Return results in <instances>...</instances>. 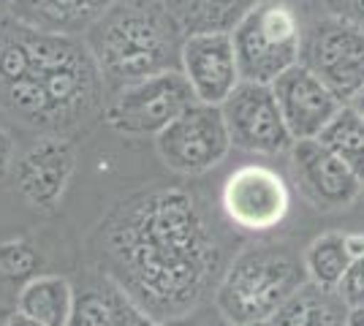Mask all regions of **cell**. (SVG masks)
<instances>
[{"instance_id": "obj_1", "label": "cell", "mask_w": 364, "mask_h": 326, "mask_svg": "<svg viewBox=\"0 0 364 326\" xmlns=\"http://www.w3.org/2000/svg\"><path fill=\"white\" fill-rule=\"evenodd\" d=\"M112 280L150 318L196 310L220 269V248L207 212L182 188L134 193L104 226Z\"/></svg>"}, {"instance_id": "obj_2", "label": "cell", "mask_w": 364, "mask_h": 326, "mask_svg": "<svg viewBox=\"0 0 364 326\" xmlns=\"http://www.w3.org/2000/svg\"><path fill=\"white\" fill-rule=\"evenodd\" d=\"M107 82L82 36L0 16V112L38 136L74 139L107 109Z\"/></svg>"}, {"instance_id": "obj_3", "label": "cell", "mask_w": 364, "mask_h": 326, "mask_svg": "<svg viewBox=\"0 0 364 326\" xmlns=\"http://www.w3.org/2000/svg\"><path fill=\"white\" fill-rule=\"evenodd\" d=\"M82 38L112 93L155 74L177 71L185 41L164 3L134 0H117Z\"/></svg>"}, {"instance_id": "obj_4", "label": "cell", "mask_w": 364, "mask_h": 326, "mask_svg": "<svg viewBox=\"0 0 364 326\" xmlns=\"http://www.w3.org/2000/svg\"><path fill=\"white\" fill-rule=\"evenodd\" d=\"M307 283L302 259L289 245L242 250L215 288V305L234 326L269 321Z\"/></svg>"}, {"instance_id": "obj_5", "label": "cell", "mask_w": 364, "mask_h": 326, "mask_svg": "<svg viewBox=\"0 0 364 326\" xmlns=\"http://www.w3.org/2000/svg\"><path fill=\"white\" fill-rule=\"evenodd\" d=\"M302 22L289 0H261L231 31L242 82L272 85L302 60Z\"/></svg>"}, {"instance_id": "obj_6", "label": "cell", "mask_w": 364, "mask_h": 326, "mask_svg": "<svg viewBox=\"0 0 364 326\" xmlns=\"http://www.w3.org/2000/svg\"><path fill=\"white\" fill-rule=\"evenodd\" d=\"M193 104L196 95L177 68L114 90L104 109V120L122 136H161Z\"/></svg>"}, {"instance_id": "obj_7", "label": "cell", "mask_w": 364, "mask_h": 326, "mask_svg": "<svg viewBox=\"0 0 364 326\" xmlns=\"http://www.w3.org/2000/svg\"><path fill=\"white\" fill-rule=\"evenodd\" d=\"M299 63L343 104H350L364 90V28L332 14L310 22Z\"/></svg>"}, {"instance_id": "obj_8", "label": "cell", "mask_w": 364, "mask_h": 326, "mask_svg": "<svg viewBox=\"0 0 364 326\" xmlns=\"http://www.w3.org/2000/svg\"><path fill=\"white\" fill-rule=\"evenodd\" d=\"M155 150L161 161L177 174L196 177L215 169L231 150V136L220 107L196 101L161 136H155Z\"/></svg>"}, {"instance_id": "obj_9", "label": "cell", "mask_w": 364, "mask_h": 326, "mask_svg": "<svg viewBox=\"0 0 364 326\" xmlns=\"http://www.w3.org/2000/svg\"><path fill=\"white\" fill-rule=\"evenodd\" d=\"M220 207L237 229L253 234L269 232L289 215L291 185L277 169L245 163L226 177Z\"/></svg>"}, {"instance_id": "obj_10", "label": "cell", "mask_w": 364, "mask_h": 326, "mask_svg": "<svg viewBox=\"0 0 364 326\" xmlns=\"http://www.w3.org/2000/svg\"><path fill=\"white\" fill-rule=\"evenodd\" d=\"M226 120L231 147L256 153V156H280L291 153L294 136L283 123L274 93L269 85L242 82L220 107Z\"/></svg>"}, {"instance_id": "obj_11", "label": "cell", "mask_w": 364, "mask_h": 326, "mask_svg": "<svg viewBox=\"0 0 364 326\" xmlns=\"http://www.w3.org/2000/svg\"><path fill=\"white\" fill-rule=\"evenodd\" d=\"M291 174L302 199L318 212L346 210L362 196V180L318 139L294 141Z\"/></svg>"}, {"instance_id": "obj_12", "label": "cell", "mask_w": 364, "mask_h": 326, "mask_svg": "<svg viewBox=\"0 0 364 326\" xmlns=\"http://www.w3.org/2000/svg\"><path fill=\"white\" fill-rule=\"evenodd\" d=\"M180 71L198 104L210 107H223L228 95L242 85L231 33L188 36L180 49Z\"/></svg>"}, {"instance_id": "obj_13", "label": "cell", "mask_w": 364, "mask_h": 326, "mask_svg": "<svg viewBox=\"0 0 364 326\" xmlns=\"http://www.w3.org/2000/svg\"><path fill=\"white\" fill-rule=\"evenodd\" d=\"M294 141L318 139L321 131L334 120V114L346 107L337 95L302 63L289 68L283 77L269 85Z\"/></svg>"}, {"instance_id": "obj_14", "label": "cell", "mask_w": 364, "mask_h": 326, "mask_svg": "<svg viewBox=\"0 0 364 326\" xmlns=\"http://www.w3.org/2000/svg\"><path fill=\"white\" fill-rule=\"evenodd\" d=\"M76 169V144L63 136H38L14 163L19 193L33 210H55Z\"/></svg>"}, {"instance_id": "obj_15", "label": "cell", "mask_w": 364, "mask_h": 326, "mask_svg": "<svg viewBox=\"0 0 364 326\" xmlns=\"http://www.w3.org/2000/svg\"><path fill=\"white\" fill-rule=\"evenodd\" d=\"M117 0H16L11 16L33 28L85 36Z\"/></svg>"}, {"instance_id": "obj_16", "label": "cell", "mask_w": 364, "mask_h": 326, "mask_svg": "<svg viewBox=\"0 0 364 326\" xmlns=\"http://www.w3.org/2000/svg\"><path fill=\"white\" fill-rule=\"evenodd\" d=\"M261 0H164L182 38L201 33H231Z\"/></svg>"}, {"instance_id": "obj_17", "label": "cell", "mask_w": 364, "mask_h": 326, "mask_svg": "<svg viewBox=\"0 0 364 326\" xmlns=\"http://www.w3.org/2000/svg\"><path fill=\"white\" fill-rule=\"evenodd\" d=\"M76 294L63 275H38L25 283L16 296V310L44 326H68Z\"/></svg>"}, {"instance_id": "obj_18", "label": "cell", "mask_w": 364, "mask_h": 326, "mask_svg": "<svg viewBox=\"0 0 364 326\" xmlns=\"http://www.w3.org/2000/svg\"><path fill=\"white\" fill-rule=\"evenodd\" d=\"M348 305L340 299L337 291H326L304 283L289 302L269 318L272 326H346Z\"/></svg>"}, {"instance_id": "obj_19", "label": "cell", "mask_w": 364, "mask_h": 326, "mask_svg": "<svg viewBox=\"0 0 364 326\" xmlns=\"http://www.w3.org/2000/svg\"><path fill=\"white\" fill-rule=\"evenodd\" d=\"M139 310L141 308L117 283L92 286L85 294L76 296L74 315L68 326H131Z\"/></svg>"}, {"instance_id": "obj_20", "label": "cell", "mask_w": 364, "mask_h": 326, "mask_svg": "<svg viewBox=\"0 0 364 326\" xmlns=\"http://www.w3.org/2000/svg\"><path fill=\"white\" fill-rule=\"evenodd\" d=\"M302 264L307 272V280L318 288L337 291L340 283L346 278V272L353 264V256L346 242L343 232H329L316 237L302 253Z\"/></svg>"}, {"instance_id": "obj_21", "label": "cell", "mask_w": 364, "mask_h": 326, "mask_svg": "<svg viewBox=\"0 0 364 326\" xmlns=\"http://www.w3.org/2000/svg\"><path fill=\"white\" fill-rule=\"evenodd\" d=\"M318 141L340 158L359 180H364V120L348 104L321 131Z\"/></svg>"}, {"instance_id": "obj_22", "label": "cell", "mask_w": 364, "mask_h": 326, "mask_svg": "<svg viewBox=\"0 0 364 326\" xmlns=\"http://www.w3.org/2000/svg\"><path fill=\"white\" fill-rule=\"evenodd\" d=\"M38 264V256L28 242H11L0 248V275L6 278H19V275H31Z\"/></svg>"}, {"instance_id": "obj_23", "label": "cell", "mask_w": 364, "mask_h": 326, "mask_svg": "<svg viewBox=\"0 0 364 326\" xmlns=\"http://www.w3.org/2000/svg\"><path fill=\"white\" fill-rule=\"evenodd\" d=\"M161 326H234V324L220 313L218 305H198L196 310L177 315V318H168Z\"/></svg>"}, {"instance_id": "obj_24", "label": "cell", "mask_w": 364, "mask_h": 326, "mask_svg": "<svg viewBox=\"0 0 364 326\" xmlns=\"http://www.w3.org/2000/svg\"><path fill=\"white\" fill-rule=\"evenodd\" d=\"M337 294L348 308H364V256L350 264L340 288H337Z\"/></svg>"}, {"instance_id": "obj_25", "label": "cell", "mask_w": 364, "mask_h": 326, "mask_svg": "<svg viewBox=\"0 0 364 326\" xmlns=\"http://www.w3.org/2000/svg\"><path fill=\"white\" fill-rule=\"evenodd\" d=\"M323 6L332 16L364 28V0H323Z\"/></svg>"}, {"instance_id": "obj_26", "label": "cell", "mask_w": 364, "mask_h": 326, "mask_svg": "<svg viewBox=\"0 0 364 326\" xmlns=\"http://www.w3.org/2000/svg\"><path fill=\"white\" fill-rule=\"evenodd\" d=\"M14 139H11V134L0 125V177H6L9 171L14 169Z\"/></svg>"}, {"instance_id": "obj_27", "label": "cell", "mask_w": 364, "mask_h": 326, "mask_svg": "<svg viewBox=\"0 0 364 326\" xmlns=\"http://www.w3.org/2000/svg\"><path fill=\"white\" fill-rule=\"evenodd\" d=\"M6 326H44V324H38V321H33V318H28V315H22V313L16 310L9 321H6Z\"/></svg>"}, {"instance_id": "obj_28", "label": "cell", "mask_w": 364, "mask_h": 326, "mask_svg": "<svg viewBox=\"0 0 364 326\" xmlns=\"http://www.w3.org/2000/svg\"><path fill=\"white\" fill-rule=\"evenodd\" d=\"M346 326H364V308H350Z\"/></svg>"}, {"instance_id": "obj_29", "label": "cell", "mask_w": 364, "mask_h": 326, "mask_svg": "<svg viewBox=\"0 0 364 326\" xmlns=\"http://www.w3.org/2000/svg\"><path fill=\"white\" fill-rule=\"evenodd\" d=\"M131 326H161V324H158L155 318H150V315H147L144 310H139V315L134 318V321H131Z\"/></svg>"}, {"instance_id": "obj_30", "label": "cell", "mask_w": 364, "mask_h": 326, "mask_svg": "<svg viewBox=\"0 0 364 326\" xmlns=\"http://www.w3.org/2000/svg\"><path fill=\"white\" fill-rule=\"evenodd\" d=\"M348 107L353 109V112H356V114H359V117H362V120H364V90H362V93H359V95H356L353 101H350Z\"/></svg>"}, {"instance_id": "obj_31", "label": "cell", "mask_w": 364, "mask_h": 326, "mask_svg": "<svg viewBox=\"0 0 364 326\" xmlns=\"http://www.w3.org/2000/svg\"><path fill=\"white\" fill-rule=\"evenodd\" d=\"M14 3H16V0H0V14H11Z\"/></svg>"}, {"instance_id": "obj_32", "label": "cell", "mask_w": 364, "mask_h": 326, "mask_svg": "<svg viewBox=\"0 0 364 326\" xmlns=\"http://www.w3.org/2000/svg\"><path fill=\"white\" fill-rule=\"evenodd\" d=\"M134 3H164V0H134Z\"/></svg>"}, {"instance_id": "obj_33", "label": "cell", "mask_w": 364, "mask_h": 326, "mask_svg": "<svg viewBox=\"0 0 364 326\" xmlns=\"http://www.w3.org/2000/svg\"><path fill=\"white\" fill-rule=\"evenodd\" d=\"M362 196H364V180H362Z\"/></svg>"}, {"instance_id": "obj_34", "label": "cell", "mask_w": 364, "mask_h": 326, "mask_svg": "<svg viewBox=\"0 0 364 326\" xmlns=\"http://www.w3.org/2000/svg\"><path fill=\"white\" fill-rule=\"evenodd\" d=\"M0 16H3V14H0Z\"/></svg>"}]
</instances>
